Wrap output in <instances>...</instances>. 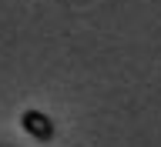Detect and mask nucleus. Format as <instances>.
<instances>
[{"instance_id":"f257e3e1","label":"nucleus","mask_w":161,"mask_h":147,"mask_svg":"<svg viewBox=\"0 0 161 147\" xmlns=\"http://www.w3.org/2000/svg\"><path fill=\"white\" fill-rule=\"evenodd\" d=\"M24 130H27V134H37V137H50V134H54L50 120L44 117V114H34V110L24 114Z\"/></svg>"}]
</instances>
